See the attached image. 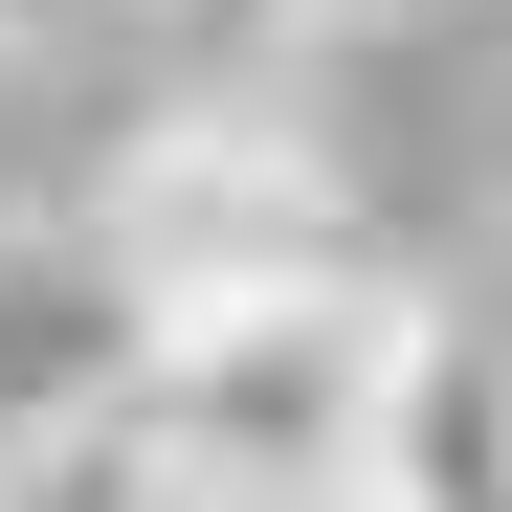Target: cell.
Here are the masks:
<instances>
[{
	"label": "cell",
	"instance_id": "obj_1",
	"mask_svg": "<svg viewBox=\"0 0 512 512\" xmlns=\"http://www.w3.org/2000/svg\"><path fill=\"white\" fill-rule=\"evenodd\" d=\"M401 357H423V290L379 245L357 268H290V290H223V312H156V357H134L156 512H357Z\"/></svg>",
	"mask_w": 512,
	"mask_h": 512
},
{
	"label": "cell",
	"instance_id": "obj_2",
	"mask_svg": "<svg viewBox=\"0 0 512 512\" xmlns=\"http://www.w3.org/2000/svg\"><path fill=\"white\" fill-rule=\"evenodd\" d=\"M90 245L134 312H223V290H290V268H357V179L290 90H179L112 134L90 179Z\"/></svg>",
	"mask_w": 512,
	"mask_h": 512
},
{
	"label": "cell",
	"instance_id": "obj_3",
	"mask_svg": "<svg viewBox=\"0 0 512 512\" xmlns=\"http://www.w3.org/2000/svg\"><path fill=\"white\" fill-rule=\"evenodd\" d=\"M134 357H156V312L112 290L90 223H67V245H0V468H45V446H90V423H134Z\"/></svg>",
	"mask_w": 512,
	"mask_h": 512
},
{
	"label": "cell",
	"instance_id": "obj_4",
	"mask_svg": "<svg viewBox=\"0 0 512 512\" xmlns=\"http://www.w3.org/2000/svg\"><path fill=\"white\" fill-rule=\"evenodd\" d=\"M357 512H512V357H490L468 312H423V357H401V401H379Z\"/></svg>",
	"mask_w": 512,
	"mask_h": 512
},
{
	"label": "cell",
	"instance_id": "obj_5",
	"mask_svg": "<svg viewBox=\"0 0 512 512\" xmlns=\"http://www.w3.org/2000/svg\"><path fill=\"white\" fill-rule=\"evenodd\" d=\"M0 512H156V468H134V423H90V446L0 468Z\"/></svg>",
	"mask_w": 512,
	"mask_h": 512
},
{
	"label": "cell",
	"instance_id": "obj_6",
	"mask_svg": "<svg viewBox=\"0 0 512 512\" xmlns=\"http://www.w3.org/2000/svg\"><path fill=\"white\" fill-rule=\"evenodd\" d=\"M268 23H290V0H268ZM312 23H334V0H312Z\"/></svg>",
	"mask_w": 512,
	"mask_h": 512
}]
</instances>
